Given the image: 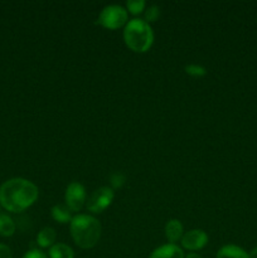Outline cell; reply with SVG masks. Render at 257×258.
Instances as JSON below:
<instances>
[{
    "instance_id": "obj_1",
    "label": "cell",
    "mask_w": 257,
    "mask_h": 258,
    "mask_svg": "<svg viewBox=\"0 0 257 258\" xmlns=\"http://www.w3.org/2000/svg\"><path fill=\"white\" fill-rule=\"evenodd\" d=\"M35 184L24 178H13L0 186V204L7 211L19 213L34 204L38 199Z\"/></svg>"
},
{
    "instance_id": "obj_2",
    "label": "cell",
    "mask_w": 257,
    "mask_h": 258,
    "mask_svg": "<svg viewBox=\"0 0 257 258\" xmlns=\"http://www.w3.org/2000/svg\"><path fill=\"white\" fill-rule=\"evenodd\" d=\"M71 234L80 248L90 249L98 243L101 238L102 227L101 223L92 216L78 214L73 217L70 223Z\"/></svg>"
},
{
    "instance_id": "obj_3",
    "label": "cell",
    "mask_w": 257,
    "mask_h": 258,
    "mask_svg": "<svg viewBox=\"0 0 257 258\" xmlns=\"http://www.w3.org/2000/svg\"><path fill=\"white\" fill-rule=\"evenodd\" d=\"M125 44L133 52L145 53L151 48L154 43L153 28L144 19H135L127 22L123 29Z\"/></svg>"
},
{
    "instance_id": "obj_4",
    "label": "cell",
    "mask_w": 257,
    "mask_h": 258,
    "mask_svg": "<svg viewBox=\"0 0 257 258\" xmlns=\"http://www.w3.org/2000/svg\"><path fill=\"white\" fill-rule=\"evenodd\" d=\"M98 24L106 29H118L127 24V10L121 5H107L98 15Z\"/></svg>"
},
{
    "instance_id": "obj_5",
    "label": "cell",
    "mask_w": 257,
    "mask_h": 258,
    "mask_svg": "<svg viewBox=\"0 0 257 258\" xmlns=\"http://www.w3.org/2000/svg\"><path fill=\"white\" fill-rule=\"evenodd\" d=\"M115 198V193L111 186H101L96 189L86 202V208L92 213H102L108 208Z\"/></svg>"
},
{
    "instance_id": "obj_6",
    "label": "cell",
    "mask_w": 257,
    "mask_h": 258,
    "mask_svg": "<svg viewBox=\"0 0 257 258\" xmlns=\"http://www.w3.org/2000/svg\"><path fill=\"white\" fill-rule=\"evenodd\" d=\"M65 201L71 212H80L87 202L85 186L78 181H72L66 189Z\"/></svg>"
},
{
    "instance_id": "obj_7",
    "label": "cell",
    "mask_w": 257,
    "mask_h": 258,
    "mask_svg": "<svg viewBox=\"0 0 257 258\" xmlns=\"http://www.w3.org/2000/svg\"><path fill=\"white\" fill-rule=\"evenodd\" d=\"M208 243V234L203 229H191L184 233L181 246L188 251H199Z\"/></svg>"
},
{
    "instance_id": "obj_8",
    "label": "cell",
    "mask_w": 257,
    "mask_h": 258,
    "mask_svg": "<svg viewBox=\"0 0 257 258\" xmlns=\"http://www.w3.org/2000/svg\"><path fill=\"white\" fill-rule=\"evenodd\" d=\"M149 258H185V256L180 247L168 243L154 249Z\"/></svg>"
},
{
    "instance_id": "obj_9",
    "label": "cell",
    "mask_w": 257,
    "mask_h": 258,
    "mask_svg": "<svg viewBox=\"0 0 257 258\" xmlns=\"http://www.w3.org/2000/svg\"><path fill=\"white\" fill-rule=\"evenodd\" d=\"M165 236L169 243L175 244L176 242L181 241L184 236L183 224L179 219H169L165 224Z\"/></svg>"
},
{
    "instance_id": "obj_10",
    "label": "cell",
    "mask_w": 257,
    "mask_h": 258,
    "mask_svg": "<svg viewBox=\"0 0 257 258\" xmlns=\"http://www.w3.org/2000/svg\"><path fill=\"white\" fill-rule=\"evenodd\" d=\"M216 258H249V254L241 247L227 244L217 252Z\"/></svg>"
},
{
    "instance_id": "obj_11",
    "label": "cell",
    "mask_w": 257,
    "mask_h": 258,
    "mask_svg": "<svg viewBox=\"0 0 257 258\" xmlns=\"http://www.w3.org/2000/svg\"><path fill=\"white\" fill-rule=\"evenodd\" d=\"M55 231L50 227H44L42 231L38 233L37 236V243L38 246H40L42 248H48V247H52L55 242Z\"/></svg>"
},
{
    "instance_id": "obj_12",
    "label": "cell",
    "mask_w": 257,
    "mask_h": 258,
    "mask_svg": "<svg viewBox=\"0 0 257 258\" xmlns=\"http://www.w3.org/2000/svg\"><path fill=\"white\" fill-rule=\"evenodd\" d=\"M52 217L55 222L60 224L71 223L72 221V214H71L70 208L67 206H62V204H57L52 208Z\"/></svg>"
},
{
    "instance_id": "obj_13",
    "label": "cell",
    "mask_w": 257,
    "mask_h": 258,
    "mask_svg": "<svg viewBox=\"0 0 257 258\" xmlns=\"http://www.w3.org/2000/svg\"><path fill=\"white\" fill-rule=\"evenodd\" d=\"M49 258H75V252L68 244L54 243L49 248Z\"/></svg>"
},
{
    "instance_id": "obj_14",
    "label": "cell",
    "mask_w": 257,
    "mask_h": 258,
    "mask_svg": "<svg viewBox=\"0 0 257 258\" xmlns=\"http://www.w3.org/2000/svg\"><path fill=\"white\" fill-rule=\"evenodd\" d=\"M15 232V223L7 214H0V236L10 237Z\"/></svg>"
},
{
    "instance_id": "obj_15",
    "label": "cell",
    "mask_w": 257,
    "mask_h": 258,
    "mask_svg": "<svg viewBox=\"0 0 257 258\" xmlns=\"http://www.w3.org/2000/svg\"><path fill=\"white\" fill-rule=\"evenodd\" d=\"M126 8H127L126 10L133 15H139L145 10L146 3L145 0H128L126 3Z\"/></svg>"
},
{
    "instance_id": "obj_16",
    "label": "cell",
    "mask_w": 257,
    "mask_h": 258,
    "mask_svg": "<svg viewBox=\"0 0 257 258\" xmlns=\"http://www.w3.org/2000/svg\"><path fill=\"white\" fill-rule=\"evenodd\" d=\"M185 73L186 75L191 76V77H203V76L207 75V68L202 64H196V63H191V64L185 66Z\"/></svg>"
},
{
    "instance_id": "obj_17",
    "label": "cell",
    "mask_w": 257,
    "mask_h": 258,
    "mask_svg": "<svg viewBox=\"0 0 257 258\" xmlns=\"http://www.w3.org/2000/svg\"><path fill=\"white\" fill-rule=\"evenodd\" d=\"M159 15H160V9H159L158 5H150L148 9H145V13H144V20L150 24V23L155 22V20L158 19Z\"/></svg>"
},
{
    "instance_id": "obj_18",
    "label": "cell",
    "mask_w": 257,
    "mask_h": 258,
    "mask_svg": "<svg viewBox=\"0 0 257 258\" xmlns=\"http://www.w3.org/2000/svg\"><path fill=\"white\" fill-rule=\"evenodd\" d=\"M110 183H111V189H121L126 183L125 175H123L122 173H120V171L111 174Z\"/></svg>"
},
{
    "instance_id": "obj_19",
    "label": "cell",
    "mask_w": 257,
    "mask_h": 258,
    "mask_svg": "<svg viewBox=\"0 0 257 258\" xmlns=\"http://www.w3.org/2000/svg\"><path fill=\"white\" fill-rule=\"evenodd\" d=\"M23 258H48L47 254L44 252H42L40 249H30L27 253L23 256Z\"/></svg>"
},
{
    "instance_id": "obj_20",
    "label": "cell",
    "mask_w": 257,
    "mask_h": 258,
    "mask_svg": "<svg viewBox=\"0 0 257 258\" xmlns=\"http://www.w3.org/2000/svg\"><path fill=\"white\" fill-rule=\"evenodd\" d=\"M0 258H13L12 249L7 244L0 243Z\"/></svg>"
},
{
    "instance_id": "obj_21",
    "label": "cell",
    "mask_w": 257,
    "mask_h": 258,
    "mask_svg": "<svg viewBox=\"0 0 257 258\" xmlns=\"http://www.w3.org/2000/svg\"><path fill=\"white\" fill-rule=\"evenodd\" d=\"M248 254H249V258H257V247H254Z\"/></svg>"
},
{
    "instance_id": "obj_22",
    "label": "cell",
    "mask_w": 257,
    "mask_h": 258,
    "mask_svg": "<svg viewBox=\"0 0 257 258\" xmlns=\"http://www.w3.org/2000/svg\"><path fill=\"white\" fill-rule=\"evenodd\" d=\"M185 258H203V257L199 256L198 253H194V252H191V253H189L188 256H185Z\"/></svg>"
}]
</instances>
